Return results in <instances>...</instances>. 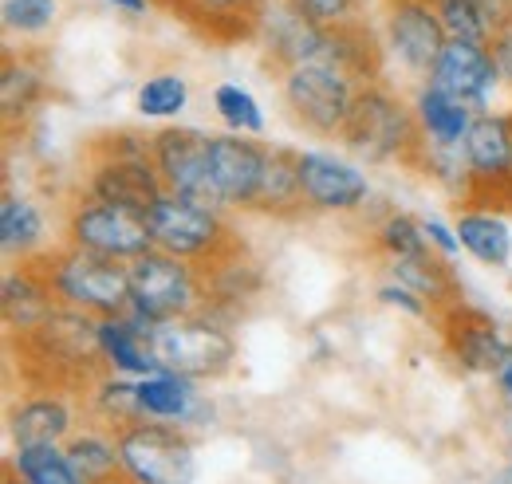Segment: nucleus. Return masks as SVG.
<instances>
[{
	"label": "nucleus",
	"instance_id": "obj_15",
	"mask_svg": "<svg viewBox=\"0 0 512 484\" xmlns=\"http://www.w3.org/2000/svg\"><path fill=\"white\" fill-rule=\"evenodd\" d=\"M300 185L308 209L316 213H355L371 197V182L363 170L323 150H300Z\"/></svg>",
	"mask_w": 512,
	"mask_h": 484
},
{
	"label": "nucleus",
	"instance_id": "obj_34",
	"mask_svg": "<svg viewBox=\"0 0 512 484\" xmlns=\"http://www.w3.org/2000/svg\"><path fill=\"white\" fill-rule=\"evenodd\" d=\"M213 107H217L221 122L229 126V134H260L264 130V111H260L253 91H245L241 83H221L213 91Z\"/></svg>",
	"mask_w": 512,
	"mask_h": 484
},
{
	"label": "nucleus",
	"instance_id": "obj_5",
	"mask_svg": "<svg viewBox=\"0 0 512 484\" xmlns=\"http://www.w3.org/2000/svg\"><path fill=\"white\" fill-rule=\"evenodd\" d=\"M150 351L162 370L182 374L193 382L225 378L237 363V339L229 327H221L213 315L197 311L174 323H158L150 335Z\"/></svg>",
	"mask_w": 512,
	"mask_h": 484
},
{
	"label": "nucleus",
	"instance_id": "obj_25",
	"mask_svg": "<svg viewBox=\"0 0 512 484\" xmlns=\"http://www.w3.org/2000/svg\"><path fill=\"white\" fill-rule=\"evenodd\" d=\"M390 276H394V284H402V288H410L418 300H426V307H430L434 315H442L446 307L465 303V296H461V280H457L453 264H449L442 252L390 260Z\"/></svg>",
	"mask_w": 512,
	"mask_h": 484
},
{
	"label": "nucleus",
	"instance_id": "obj_3",
	"mask_svg": "<svg viewBox=\"0 0 512 484\" xmlns=\"http://www.w3.org/2000/svg\"><path fill=\"white\" fill-rule=\"evenodd\" d=\"M36 264L44 268V276L52 284V296L60 300V307L95 315V319L127 315L130 264H123V260H107V256L60 244L56 252H40Z\"/></svg>",
	"mask_w": 512,
	"mask_h": 484
},
{
	"label": "nucleus",
	"instance_id": "obj_24",
	"mask_svg": "<svg viewBox=\"0 0 512 484\" xmlns=\"http://www.w3.org/2000/svg\"><path fill=\"white\" fill-rule=\"evenodd\" d=\"M138 410L146 422H170V425H190L209 418L213 410L205 406L201 390L193 386V378L158 370L150 378H138Z\"/></svg>",
	"mask_w": 512,
	"mask_h": 484
},
{
	"label": "nucleus",
	"instance_id": "obj_43",
	"mask_svg": "<svg viewBox=\"0 0 512 484\" xmlns=\"http://www.w3.org/2000/svg\"><path fill=\"white\" fill-rule=\"evenodd\" d=\"M107 4H115L119 12H130V16H142L150 8V0H107Z\"/></svg>",
	"mask_w": 512,
	"mask_h": 484
},
{
	"label": "nucleus",
	"instance_id": "obj_22",
	"mask_svg": "<svg viewBox=\"0 0 512 484\" xmlns=\"http://www.w3.org/2000/svg\"><path fill=\"white\" fill-rule=\"evenodd\" d=\"M150 335H154V323L138 319V315H111V319H99V351H103V363L115 374H127V378H150L158 374L162 366L150 351Z\"/></svg>",
	"mask_w": 512,
	"mask_h": 484
},
{
	"label": "nucleus",
	"instance_id": "obj_4",
	"mask_svg": "<svg viewBox=\"0 0 512 484\" xmlns=\"http://www.w3.org/2000/svg\"><path fill=\"white\" fill-rule=\"evenodd\" d=\"M201 307H205V288H201L197 264L158 252V248L130 260V315L158 327V323L197 315Z\"/></svg>",
	"mask_w": 512,
	"mask_h": 484
},
{
	"label": "nucleus",
	"instance_id": "obj_20",
	"mask_svg": "<svg viewBox=\"0 0 512 484\" xmlns=\"http://www.w3.org/2000/svg\"><path fill=\"white\" fill-rule=\"evenodd\" d=\"M71 425H75V414H71L64 394H56V390H32L24 402H16L8 410V433H12L16 449L67 445Z\"/></svg>",
	"mask_w": 512,
	"mask_h": 484
},
{
	"label": "nucleus",
	"instance_id": "obj_17",
	"mask_svg": "<svg viewBox=\"0 0 512 484\" xmlns=\"http://www.w3.org/2000/svg\"><path fill=\"white\" fill-rule=\"evenodd\" d=\"M320 63L347 75L355 87L383 83V44L371 32V24H363L359 16L347 20V24H327L323 28Z\"/></svg>",
	"mask_w": 512,
	"mask_h": 484
},
{
	"label": "nucleus",
	"instance_id": "obj_33",
	"mask_svg": "<svg viewBox=\"0 0 512 484\" xmlns=\"http://www.w3.org/2000/svg\"><path fill=\"white\" fill-rule=\"evenodd\" d=\"M134 103H138V115H146V119H174V115L186 111L190 87H186L182 75L162 71V75H150V79L138 87V99H134Z\"/></svg>",
	"mask_w": 512,
	"mask_h": 484
},
{
	"label": "nucleus",
	"instance_id": "obj_23",
	"mask_svg": "<svg viewBox=\"0 0 512 484\" xmlns=\"http://www.w3.org/2000/svg\"><path fill=\"white\" fill-rule=\"evenodd\" d=\"M44 91H48V60H44V52H4L0 107H4V130L8 134L36 115Z\"/></svg>",
	"mask_w": 512,
	"mask_h": 484
},
{
	"label": "nucleus",
	"instance_id": "obj_40",
	"mask_svg": "<svg viewBox=\"0 0 512 484\" xmlns=\"http://www.w3.org/2000/svg\"><path fill=\"white\" fill-rule=\"evenodd\" d=\"M379 303H386V307H398V311H406V315H418V319L434 315V311L426 307V300H418L410 288H402V284H394V280L379 288Z\"/></svg>",
	"mask_w": 512,
	"mask_h": 484
},
{
	"label": "nucleus",
	"instance_id": "obj_1",
	"mask_svg": "<svg viewBox=\"0 0 512 484\" xmlns=\"http://www.w3.org/2000/svg\"><path fill=\"white\" fill-rule=\"evenodd\" d=\"M154 134L111 130L87 142V185L83 197L119 205L130 213H150L170 189L154 166Z\"/></svg>",
	"mask_w": 512,
	"mask_h": 484
},
{
	"label": "nucleus",
	"instance_id": "obj_2",
	"mask_svg": "<svg viewBox=\"0 0 512 484\" xmlns=\"http://www.w3.org/2000/svg\"><path fill=\"white\" fill-rule=\"evenodd\" d=\"M339 142L363 162H402L410 170H422V154H426V138L414 107L402 103L383 83L355 91Z\"/></svg>",
	"mask_w": 512,
	"mask_h": 484
},
{
	"label": "nucleus",
	"instance_id": "obj_16",
	"mask_svg": "<svg viewBox=\"0 0 512 484\" xmlns=\"http://www.w3.org/2000/svg\"><path fill=\"white\" fill-rule=\"evenodd\" d=\"M166 12L186 20L209 44H241L260 36L268 0H170Z\"/></svg>",
	"mask_w": 512,
	"mask_h": 484
},
{
	"label": "nucleus",
	"instance_id": "obj_31",
	"mask_svg": "<svg viewBox=\"0 0 512 484\" xmlns=\"http://www.w3.org/2000/svg\"><path fill=\"white\" fill-rule=\"evenodd\" d=\"M24 484H87L79 477L75 461L67 457L64 445H32V449H16L4 461Z\"/></svg>",
	"mask_w": 512,
	"mask_h": 484
},
{
	"label": "nucleus",
	"instance_id": "obj_39",
	"mask_svg": "<svg viewBox=\"0 0 512 484\" xmlns=\"http://www.w3.org/2000/svg\"><path fill=\"white\" fill-rule=\"evenodd\" d=\"M422 233H426V241L434 252H442L446 260H453L457 252H461V241H457V229L446 225V221H438V217H422Z\"/></svg>",
	"mask_w": 512,
	"mask_h": 484
},
{
	"label": "nucleus",
	"instance_id": "obj_18",
	"mask_svg": "<svg viewBox=\"0 0 512 484\" xmlns=\"http://www.w3.org/2000/svg\"><path fill=\"white\" fill-rule=\"evenodd\" d=\"M260 36H264V63L276 75H288L292 67H304V63H320L323 24H312V20L296 16L288 4L268 8Z\"/></svg>",
	"mask_w": 512,
	"mask_h": 484
},
{
	"label": "nucleus",
	"instance_id": "obj_27",
	"mask_svg": "<svg viewBox=\"0 0 512 484\" xmlns=\"http://www.w3.org/2000/svg\"><path fill=\"white\" fill-rule=\"evenodd\" d=\"M67 457L75 461L79 477L87 484H134L123 465V453H119V441L111 429L95 425V429H83V433H71V441L64 445Z\"/></svg>",
	"mask_w": 512,
	"mask_h": 484
},
{
	"label": "nucleus",
	"instance_id": "obj_9",
	"mask_svg": "<svg viewBox=\"0 0 512 484\" xmlns=\"http://www.w3.org/2000/svg\"><path fill=\"white\" fill-rule=\"evenodd\" d=\"M280 91H284L292 119L304 130H312L320 138H339L359 87L347 75H339L335 67L304 63V67H292L288 75H280Z\"/></svg>",
	"mask_w": 512,
	"mask_h": 484
},
{
	"label": "nucleus",
	"instance_id": "obj_13",
	"mask_svg": "<svg viewBox=\"0 0 512 484\" xmlns=\"http://www.w3.org/2000/svg\"><path fill=\"white\" fill-rule=\"evenodd\" d=\"M426 83H434L438 91H446L449 99H457L473 115H489V99H493L501 75H497V63H493L489 44L449 40L446 52L438 56Z\"/></svg>",
	"mask_w": 512,
	"mask_h": 484
},
{
	"label": "nucleus",
	"instance_id": "obj_28",
	"mask_svg": "<svg viewBox=\"0 0 512 484\" xmlns=\"http://www.w3.org/2000/svg\"><path fill=\"white\" fill-rule=\"evenodd\" d=\"M414 115H418V126H422V138L430 146H461L469 126H473V111L461 107L457 99H449L446 91H438L434 83H422V91L414 95Z\"/></svg>",
	"mask_w": 512,
	"mask_h": 484
},
{
	"label": "nucleus",
	"instance_id": "obj_14",
	"mask_svg": "<svg viewBox=\"0 0 512 484\" xmlns=\"http://www.w3.org/2000/svg\"><path fill=\"white\" fill-rule=\"evenodd\" d=\"M268 150L260 138H245V134H213L209 138V170L217 193L229 209H245L253 213L256 193L264 182V166H268Z\"/></svg>",
	"mask_w": 512,
	"mask_h": 484
},
{
	"label": "nucleus",
	"instance_id": "obj_7",
	"mask_svg": "<svg viewBox=\"0 0 512 484\" xmlns=\"http://www.w3.org/2000/svg\"><path fill=\"white\" fill-rule=\"evenodd\" d=\"M123 465L134 484H193L197 453L190 433L170 422H138L115 429Z\"/></svg>",
	"mask_w": 512,
	"mask_h": 484
},
{
	"label": "nucleus",
	"instance_id": "obj_29",
	"mask_svg": "<svg viewBox=\"0 0 512 484\" xmlns=\"http://www.w3.org/2000/svg\"><path fill=\"white\" fill-rule=\"evenodd\" d=\"M457 241L461 248L489 264V268H505L512 260V229L501 213H485V209H457Z\"/></svg>",
	"mask_w": 512,
	"mask_h": 484
},
{
	"label": "nucleus",
	"instance_id": "obj_35",
	"mask_svg": "<svg viewBox=\"0 0 512 484\" xmlns=\"http://www.w3.org/2000/svg\"><path fill=\"white\" fill-rule=\"evenodd\" d=\"M449 40H473V44H489V20H485V4L481 0H430Z\"/></svg>",
	"mask_w": 512,
	"mask_h": 484
},
{
	"label": "nucleus",
	"instance_id": "obj_38",
	"mask_svg": "<svg viewBox=\"0 0 512 484\" xmlns=\"http://www.w3.org/2000/svg\"><path fill=\"white\" fill-rule=\"evenodd\" d=\"M296 16H304V20H312V24H347V20H355V12H359V0H284Z\"/></svg>",
	"mask_w": 512,
	"mask_h": 484
},
{
	"label": "nucleus",
	"instance_id": "obj_11",
	"mask_svg": "<svg viewBox=\"0 0 512 484\" xmlns=\"http://www.w3.org/2000/svg\"><path fill=\"white\" fill-rule=\"evenodd\" d=\"M434 319H438L446 355L465 374H501L512 363V339L489 311H481L473 303H457Z\"/></svg>",
	"mask_w": 512,
	"mask_h": 484
},
{
	"label": "nucleus",
	"instance_id": "obj_44",
	"mask_svg": "<svg viewBox=\"0 0 512 484\" xmlns=\"http://www.w3.org/2000/svg\"><path fill=\"white\" fill-rule=\"evenodd\" d=\"M497 378H501V390H505V398H509V402H512V363L505 366V370H501Z\"/></svg>",
	"mask_w": 512,
	"mask_h": 484
},
{
	"label": "nucleus",
	"instance_id": "obj_8",
	"mask_svg": "<svg viewBox=\"0 0 512 484\" xmlns=\"http://www.w3.org/2000/svg\"><path fill=\"white\" fill-rule=\"evenodd\" d=\"M64 244L130 264L154 248V237H150V225L142 213H130V209L95 201V197H79L67 209Z\"/></svg>",
	"mask_w": 512,
	"mask_h": 484
},
{
	"label": "nucleus",
	"instance_id": "obj_10",
	"mask_svg": "<svg viewBox=\"0 0 512 484\" xmlns=\"http://www.w3.org/2000/svg\"><path fill=\"white\" fill-rule=\"evenodd\" d=\"M209 138L205 130L197 126H162L154 134V166L162 174V182L170 193L197 201V205H209V209H221V193L213 182V170H209Z\"/></svg>",
	"mask_w": 512,
	"mask_h": 484
},
{
	"label": "nucleus",
	"instance_id": "obj_42",
	"mask_svg": "<svg viewBox=\"0 0 512 484\" xmlns=\"http://www.w3.org/2000/svg\"><path fill=\"white\" fill-rule=\"evenodd\" d=\"M485 4V20H489V32H505L512 28V0H481Z\"/></svg>",
	"mask_w": 512,
	"mask_h": 484
},
{
	"label": "nucleus",
	"instance_id": "obj_6",
	"mask_svg": "<svg viewBox=\"0 0 512 484\" xmlns=\"http://www.w3.org/2000/svg\"><path fill=\"white\" fill-rule=\"evenodd\" d=\"M150 237L158 252H170L178 260H190L197 268L213 264L217 256L241 248V237L233 233V225L221 217V209L186 201L178 193H166L150 213H146Z\"/></svg>",
	"mask_w": 512,
	"mask_h": 484
},
{
	"label": "nucleus",
	"instance_id": "obj_41",
	"mask_svg": "<svg viewBox=\"0 0 512 484\" xmlns=\"http://www.w3.org/2000/svg\"><path fill=\"white\" fill-rule=\"evenodd\" d=\"M489 52H493V63H497L501 83H509V87H512V28L497 32V36L489 40Z\"/></svg>",
	"mask_w": 512,
	"mask_h": 484
},
{
	"label": "nucleus",
	"instance_id": "obj_36",
	"mask_svg": "<svg viewBox=\"0 0 512 484\" xmlns=\"http://www.w3.org/2000/svg\"><path fill=\"white\" fill-rule=\"evenodd\" d=\"M375 244L383 248L390 260H406V256H426L434 252L426 233H422V221L406 217V213H390L383 225L375 229Z\"/></svg>",
	"mask_w": 512,
	"mask_h": 484
},
{
	"label": "nucleus",
	"instance_id": "obj_32",
	"mask_svg": "<svg viewBox=\"0 0 512 484\" xmlns=\"http://www.w3.org/2000/svg\"><path fill=\"white\" fill-rule=\"evenodd\" d=\"M95 398V418L103 429H127V425L146 422L142 410H138V378H127V374H107L99 378V386L91 390Z\"/></svg>",
	"mask_w": 512,
	"mask_h": 484
},
{
	"label": "nucleus",
	"instance_id": "obj_21",
	"mask_svg": "<svg viewBox=\"0 0 512 484\" xmlns=\"http://www.w3.org/2000/svg\"><path fill=\"white\" fill-rule=\"evenodd\" d=\"M0 307H4V323H8L12 335L16 331L28 335V331H36L40 323H48L56 315L60 300L52 296V284H48L44 268L36 264V256L32 260H20V268L4 276Z\"/></svg>",
	"mask_w": 512,
	"mask_h": 484
},
{
	"label": "nucleus",
	"instance_id": "obj_19",
	"mask_svg": "<svg viewBox=\"0 0 512 484\" xmlns=\"http://www.w3.org/2000/svg\"><path fill=\"white\" fill-rule=\"evenodd\" d=\"M201 288H205V307H201L205 315H237L241 303L264 292V272L241 244L201 268Z\"/></svg>",
	"mask_w": 512,
	"mask_h": 484
},
{
	"label": "nucleus",
	"instance_id": "obj_26",
	"mask_svg": "<svg viewBox=\"0 0 512 484\" xmlns=\"http://www.w3.org/2000/svg\"><path fill=\"white\" fill-rule=\"evenodd\" d=\"M304 209H308V201H304V185H300V150L272 146L253 213H264V217H300Z\"/></svg>",
	"mask_w": 512,
	"mask_h": 484
},
{
	"label": "nucleus",
	"instance_id": "obj_37",
	"mask_svg": "<svg viewBox=\"0 0 512 484\" xmlns=\"http://www.w3.org/2000/svg\"><path fill=\"white\" fill-rule=\"evenodd\" d=\"M60 0H4V28L20 36H40L56 24Z\"/></svg>",
	"mask_w": 512,
	"mask_h": 484
},
{
	"label": "nucleus",
	"instance_id": "obj_12",
	"mask_svg": "<svg viewBox=\"0 0 512 484\" xmlns=\"http://www.w3.org/2000/svg\"><path fill=\"white\" fill-rule=\"evenodd\" d=\"M386 44L406 71L430 79L438 56L446 52L449 32L430 0H386Z\"/></svg>",
	"mask_w": 512,
	"mask_h": 484
},
{
	"label": "nucleus",
	"instance_id": "obj_30",
	"mask_svg": "<svg viewBox=\"0 0 512 484\" xmlns=\"http://www.w3.org/2000/svg\"><path fill=\"white\" fill-rule=\"evenodd\" d=\"M44 213L36 209V201L20 197V193H4L0 201V248L4 256H20V260H32L36 248L44 244Z\"/></svg>",
	"mask_w": 512,
	"mask_h": 484
}]
</instances>
